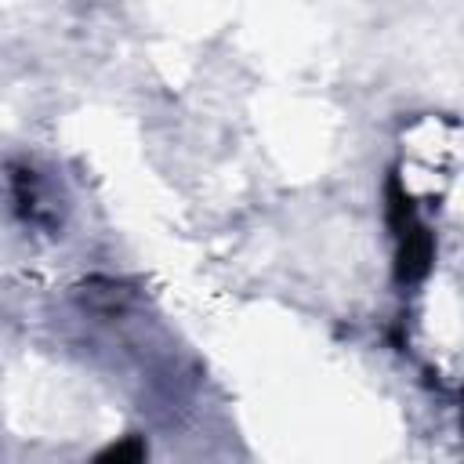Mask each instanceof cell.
<instances>
[{"instance_id": "cell-1", "label": "cell", "mask_w": 464, "mask_h": 464, "mask_svg": "<svg viewBox=\"0 0 464 464\" xmlns=\"http://www.w3.org/2000/svg\"><path fill=\"white\" fill-rule=\"evenodd\" d=\"M388 221H392V228H395V243H399V254H395V272H399V279H402V283L424 279L428 268H431V254H435L431 232L420 225V218H417L410 196L399 188L395 178H392V185H388Z\"/></svg>"}, {"instance_id": "cell-2", "label": "cell", "mask_w": 464, "mask_h": 464, "mask_svg": "<svg viewBox=\"0 0 464 464\" xmlns=\"http://www.w3.org/2000/svg\"><path fill=\"white\" fill-rule=\"evenodd\" d=\"M141 457H145V446H141L138 439H127V442L109 446V450L98 453V460H105V464H109V460H116V464H120V460H141Z\"/></svg>"}]
</instances>
